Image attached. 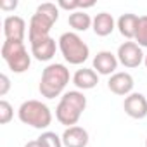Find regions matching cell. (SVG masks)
<instances>
[{"mask_svg": "<svg viewBox=\"0 0 147 147\" xmlns=\"http://www.w3.org/2000/svg\"><path fill=\"white\" fill-rule=\"evenodd\" d=\"M85 107H87V97L83 95V92L69 90L61 97V100L55 107V118L61 125H64L67 128L75 126L80 121Z\"/></svg>", "mask_w": 147, "mask_h": 147, "instance_id": "6da1fadb", "label": "cell"}, {"mask_svg": "<svg viewBox=\"0 0 147 147\" xmlns=\"http://www.w3.org/2000/svg\"><path fill=\"white\" fill-rule=\"evenodd\" d=\"M57 19H59V7L55 4H52V2L40 4L30 21V30H28L30 43H35L38 40L50 36L49 33Z\"/></svg>", "mask_w": 147, "mask_h": 147, "instance_id": "7a4b0ae2", "label": "cell"}, {"mask_svg": "<svg viewBox=\"0 0 147 147\" xmlns=\"http://www.w3.org/2000/svg\"><path fill=\"white\" fill-rule=\"evenodd\" d=\"M67 83H69V69L64 64L55 62V64H49L43 69L38 90H40L42 97L55 99L64 92Z\"/></svg>", "mask_w": 147, "mask_h": 147, "instance_id": "3957f363", "label": "cell"}, {"mask_svg": "<svg viewBox=\"0 0 147 147\" xmlns=\"http://www.w3.org/2000/svg\"><path fill=\"white\" fill-rule=\"evenodd\" d=\"M18 116H19L21 123L30 125L31 128H36V130H45L52 123V113H50V109L43 102L35 100V99L24 100L19 106Z\"/></svg>", "mask_w": 147, "mask_h": 147, "instance_id": "277c9868", "label": "cell"}, {"mask_svg": "<svg viewBox=\"0 0 147 147\" xmlns=\"http://www.w3.org/2000/svg\"><path fill=\"white\" fill-rule=\"evenodd\" d=\"M59 50L69 64H75V66L83 64L90 55L88 45L75 31H66L59 36Z\"/></svg>", "mask_w": 147, "mask_h": 147, "instance_id": "5b68a950", "label": "cell"}, {"mask_svg": "<svg viewBox=\"0 0 147 147\" xmlns=\"http://www.w3.org/2000/svg\"><path fill=\"white\" fill-rule=\"evenodd\" d=\"M2 59L5 61V64L9 66V69L12 73H24L30 69L31 66V55L28 54L26 47L23 42H11V40H5L2 43Z\"/></svg>", "mask_w": 147, "mask_h": 147, "instance_id": "8992f818", "label": "cell"}, {"mask_svg": "<svg viewBox=\"0 0 147 147\" xmlns=\"http://www.w3.org/2000/svg\"><path fill=\"white\" fill-rule=\"evenodd\" d=\"M118 61L125 66V67H138L142 62H144V57L145 54L142 52V47L135 42H123L119 47H118V54H116Z\"/></svg>", "mask_w": 147, "mask_h": 147, "instance_id": "52a82bcc", "label": "cell"}, {"mask_svg": "<svg viewBox=\"0 0 147 147\" xmlns=\"http://www.w3.org/2000/svg\"><path fill=\"white\" fill-rule=\"evenodd\" d=\"M123 109H125V113L130 118H133V119H144L147 116V99H145V95L138 94V92H131L130 95L125 97Z\"/></svg>", "mask_w": 147, "mask_h": 147, "instance_id": "ba28073f", "label": "cell"}, {"mask_svg": "<svg viewBox=\"0 0 147 147\" xmlns=\"http://www.w3.org/2000/svg\"><path fill=\"white\" fill-rule=\"evenodd\" d=\"M118 57L109 52V50H100L97 52V55L94 57V71L97 75H114L116 69H118Z\"/></svg>", "mask_w": 147, "mask_h": 147, "instance_id": "9c48e42d", "label": "cell"}, {"mask_svg": "<svg viewBox=\"0 0 147 147\" xmlns=\"http://www.w3.org/2000/svg\"><path fill=\"white\" fill-rule=\"evenodd\" d=\"M4 35H5V40L24 42V35H26L24 19L19 16H7L4 19Z\"/></svg>", "mask_w": 147, "mask_h": 147, "instance_id": "30bf717a", "label": "cell"}, {"mask_svg": "<svg viewBox=\"0 0 147 147\" xmlns=\"http://www.w3.org/2000/svg\"><path fill=\"white\" fill-rule=\"evenodd\" d=\"M133 85H135V82H133L131 75L130 73H125V71L114 73L107 82L109 90L116 95H130L133 90Z\"/></svg>", "mask_w": 147, "mask_h": 147, "instance_id": "8fae6325", "label": "cell"}, {"mask_svg": "<svg viewBox=\"0 0 147 147\" xmlns=\"http://www.w3.org/2000/svg\"><path fill=\"white\" fill-rule=\"evenodd\" d=\"M55 49H57L55 40L52 36H47L43 40H38V42L31 43V55L40 62H47L55 55Z\"/></svg>", "mask_w": 147, "mask_h": 147, "instance_id": "7c38bea8", "label": "cell"}, {"mask_svg": "<svg viewBox=\"0 0 147 147\" xmlns=\"http://www.w3.org/2000/svg\"><path fill=\"white\" fill-rule=\"evenodd\" d=\"M62 144L66 147H87L88 144V131L82 126H69L62 133Z\"/></svg>", "mask_w": 147, "mask_h": 147, "instance_id": "4fadbf2b", "label": "cell"}, {"mask_svg": "<svg viewBox=\"0 0 147 147\" xmlns=\"http://www.w3.org/2000/svg\"><path fill=\"white\" fill-rule=\"evenodd\" d=\"M73 83L80 90H92L99 83V75L94 71V67H82L73 75Z\"/></svg>", "mask_w": 147, "mask_h": 147, "instance_id": "5bb4252c", "label": "cell"}, {"mask_svg": "<svg viewBox=\"0 0 147 147\" xmlns=\"http://www.w3.org/2000/svg\"><path fill=\"white\" fill-rule=\"evenodd\" d=\"M138 19H140V18H138L137 14H131V12L121 14L119 19H118V30H119V33H121L125 38H128V40L135 38L137 30H138Z\"/></svg>", "mask_w": 147, "mask_h": 147, "instance_id": "9a60e30c", "label": "cell"}, {"mask_svg": "<svg viewBox=\"0 0 147 147\" xmlns=\"http://www.w3.org/2000/svg\"><path fill=\"white\" fill-rule=\"evenodd\" d=\"M92 28L97 36H107L114 31V18L109 12H100L94 18Z\"/></svg>", "mask_w": 147, "mask_h": 147, "instance_id": "2e32d148", "label": "cell"}, {"mask_svg": "<svg viewBox=\"0 0 147 147\" xmlns=\"http://www.w3.org/2000/svg\"><path fill=\"white\" fill-rule=\"evenodd\" d=\"M67 23H69V26L75 30V31H87V30L92 26L94 19H92L90 14H87L85 11H76V12H71V14H69Z\"/></svg>", "mask_w": 147, "mask_h": 147, "instance_id": "e0dca14e", "label": "cell"}, {"mask_svg": "<svg viewBox=\"0 0 147 147\" xmlns=\"http://www.w3.org/2000/svg\"><path fill=\"white\" fill-rule=\"evenodd\" d=\"M38 142L42 147H62V138L55 133V131H43L38 137Z\"/></svg>", "mask_w": 147, "mask_h": 147, "instance_id": "ac0fdd59", "label": "cell"}, {"mask_svg": "<svg viewBox=\"0 0 147 147\" xmlns=\"http://www.w3.org/2000/svg\"><path fill=\"white\" fill-rule=\"evenodd\" d=\"M135 43L147 49V16H140V19H138V30L135 35Z\"/></svg>", "mask_w": 147, "mask_h": 147, "instance_id": "d6986e66", "label": "cell"}, {"mask_svg": "<svg viewBox=\"0 0 147 147\" xmlns=\"http://www.w3.org/2000/svg\"><path fill=\"white\" fill-rule=\"evenodd\" d=\"M12 116H14L12 106L5 99H2V100H0V125H7L12 119Z\"/></svg>", "mask_w": 147, "mask_h": 147, "instance_id": "ffe728a7", "label": "cell"}, {"mask_svg": "<svg viewBox=\"0 0 147 147\" xmlns=\"http://www.w3.org/2000/svg\"><path fill=\"white\" fill-rule=\"evenodd\" d=\"M61 9H66V11H71V12H76L82 9V2H66V0H59L57 4Z\"/></svg>", "mask_w": 147, "mask_h": 147, "instance_id": "44dd1931", "label": "cell"}, {"mask_svg": "<svg viewBox=\"0 0 147 147\" xmlns=\"http://www.w3.org/2000/svg\"><path fill=\"white\" fill-rule=\"evenodd\" d=\"M11 88V80L7 75H0V97H4Z\"/></svg>", "mask_w": 147, "mask_h": 147, "instance_id": "7402d4cb", "label": "cell"}, {"mask_svg": "<svg viewBox=\"0 0 147 147\" xmlns=\"http://www.w3.org/2000/svg\"><path fill=\"white\" fill-rule=\"evenodd\" d=\"M18 7V0H11V2H0V9L2 11H14Z\"/></svg>", "mask_w": 147, "mask_h": 147, "instance_id": "603a6c76", "label": "cell"}, {"mask_svg": "<svg viewBox=\"0 0 147 147\" xmlns=\"http://www.w3.org/2000/svg\"><path fill=\"white\" fill-rule=\"evenodd\" d=\"M24 147H42V145H40V142L36 138V140H30L28 144H24Z\"/></svg>", "mask_w": 147, "mask_h": 147, "instance_id": "cb8c5ba5", "label": "cell"}, {"mask_svg": "<svg viewBox=\"0 0 147 147\" xmlns=\"http://www.w3.org/2000/svg\"><path fill=\"white\" fill-rule=\"evenodd\" d=\"M144 64H145V67H147V54H145V57H144Z\"/></svg>", "mask_w": 147, "mask_h": 147, "instance_id": "d4e9b609", "label": "cell"}, {"mask_svg": "<svg viewBox=\"0 0 147 147\" xmlns=\"http://www.w3.org/2000/svg\"><path fill=\"white\" fill-rule=\"evenodd\" d=\"M145 147H147V138H145Z\"/></svg>", "mask_w": 147, "mask_h": 147, "instance_id": "484cf974", "label": "cell"}]
</instances>
